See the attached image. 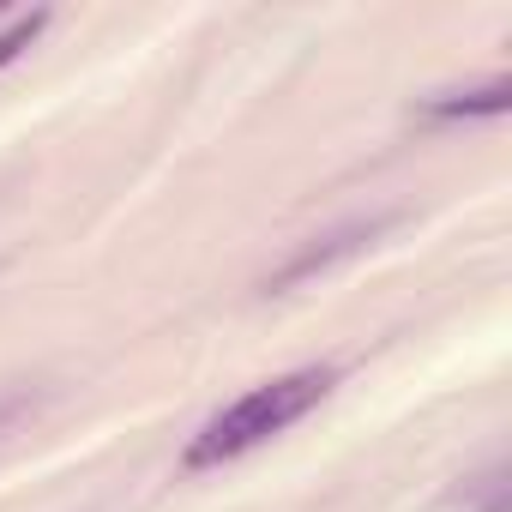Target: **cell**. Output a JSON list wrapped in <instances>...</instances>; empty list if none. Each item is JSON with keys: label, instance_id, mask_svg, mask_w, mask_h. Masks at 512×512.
Wrapping results in <instances>:
<instances>
[{"label": "cell", "instance_id": "6da1fadb", "mask_svg": "<svg viewBox=\"0 0 512 512\" xmlns=\"http://www.w3.org/2000/svg\"><path fill=\"white\" fill-rule=\"evenodd\" d=\"M338 386V368L332 362H314V368H290V374H272L260 386H247L235 404H223L181 452V470H217L253 446H266L272 434H284L290 422H302L326 392Z\"/></svg>", "mask_w": 512, "mask_h": 512}, {"label": "cell", "instance_id": "7a4b0ae2", "mask_svg": "<svg viewBox=\"0 0 512 512\" xmlns=\"http://www.w3.org/2000/svg\"><path fill=\"white\" fill-rule=\"evenodd\" d=\"M506 97H512V85H506V79H494V85H482V91L434 97V103H422V115H428V121H470V115H500V109H506Z\"/></svg>", "mask_w": 512, "mask_h": 512}, {"label": "cell", "instance_id": "3957f363", "mask_svg": "<svg viewBox=\"0 0 512 512\" xmlns=\"http://www.w3.org/2000/svg\"><path fill=\"white\" fill-rule=\"evenodd\" d=\"M43 25H49V13L37 7V13H19L7 31H0V73H7V67H13V61H19V55L37 43V37H43Z\"/></svg>", "mask_w": 512, "mask_h": 512}]
</instances>
